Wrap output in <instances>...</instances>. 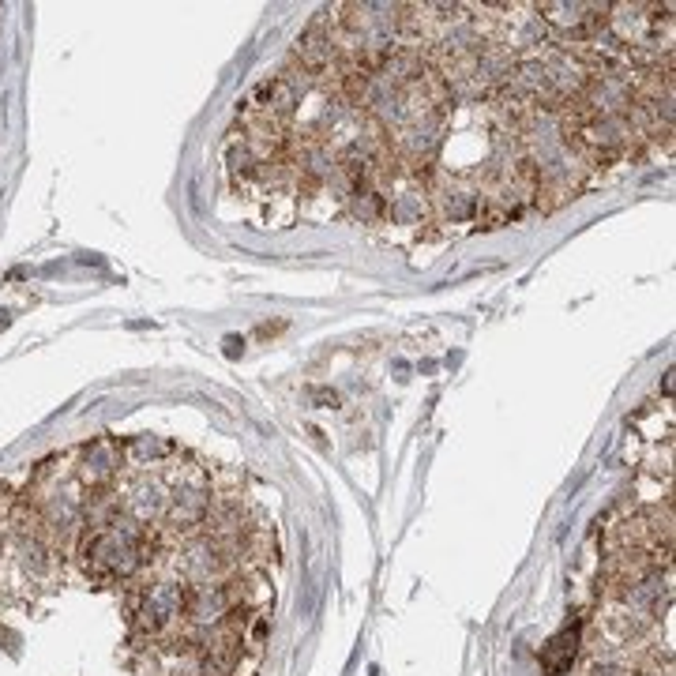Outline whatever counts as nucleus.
I'll return each mask as SVG.
<instances>
[{
  "label": "nucleus",
  "instance_id": "nucleus-5",
  "mask_svg": "<svg viewBox=\"0 0 676 676\" xmlns=\"http://www.w3.org/2000/svg\"><path fill=\"white\" fill-rule=\"evenodd\" d=\"M387 222L406 226V230H425V226H436L429 192H425V188H417V185L395 192V196L387 200Z\"/></svg>",
  "mask_w": 676,
  "mask_h": 676
},
{
  "label": "nucleus",
  "instance_id": "nucleus-8",
  "mask_svg": "<svg viewBox=\"0 0 676 676\" xmlns=\"http://www.w3.org/2000/svg\"><path fill=\"white\" fill-rule=\"evenodd\" d=\"M124 459L132 462V466H154V462H162L169 455V444L162 436H151V432H143V436H132L128 444L121 447Z\"/></svg>",
  "mask_w": 676,
  "mask_h": 676
},
{
  "label": "nucleus",
  "instance_id": "nucleus-4",
  "mask_svg": "<svg viewBox=\"0 0 676 676\" xmlns=\"http://www.w3.org/2000/svg\"><path fill=\"white\" fill-rule=\"evenodd\" d=\"M124 462V451L113 440H94L83 447V459H79V481L87 489H109L117 481V470Z\"/></svg>",
  "mask_w": 676,
  "mask_h": 676
},
{
  "label": "nucleus",
  "instance_id": "nucleus-6",
  "mask_svg": "<svg viewBox=\"0 0 676 676\" xmlns=\"http://www.w3.org/2000/svg\"><path fill=\"white\" fill-rule=\"evenodd\" d=\"M579 646H583V635H579V624L575 628H564L556 639H549V646L541 650V669L549 676H568L575 658H579Z\"/></svg>",
  "mask_w": 676,
  "mask_h": 676
},
{
  "label": "nucleus",
  "instance_id": "nucleus-2",
  "mask_svg": "<svg viewBox=\"0 0 676 676\" xmlns=\"http://www.w3.org/2000/svg\"><path fill=\"white\" fill-rule=\"evenodd\" d=\"M432 200V218L436 226H462V222H477L481 215V185L477 177H436V185L429 188Z\"/></svg>",
  "mask_w": 676,
  "mask_h": 676
},
{
  "label": "nucleus",
  "instance_id": "nucleus-7",
  "mask_svg": "<svg viewBox=\"0 0 676 676\" xmlns=\"http://www.w3.org/2000/svg\"><path fill=\"white\" fill-rule=\"evenodd\" d=\"M346 211H350V218H357L361 226H380V222H387V200L376 192L372 181H350Z\"/></svg>",
  "mask_w": 676,
  "mask_h": 676
},
{
  "label": "nucleus",
  "instance_id": "nucleus-1",
  "mask_svg": "<svg viewBox=\"0 0 676 676\" xmlns=\"http://www.w3.org/2000/svg\"><path fill=\"white\" fill-rule=\"evenodd\" d=\"M188 583L181 579H154L132 594V624L147 639H162L181 616H185Z\"/></svg>",
  "mask_w": 676,
  "mask_h": 676
},
{
  "label": "nucleus",
  "instance_id": "nucleus-3",
  "mask_svg": "<svg viewBox=\"0 0 676 676\" xmlns=\"http://www.w3.org/2000/svg\"><path fill=\"white\" fill-rule=\"evenodd\" d=\"M124 511L143 526H162L169 511V485L162 477H139L124 496Z\"/></svg>",
  "mask_w": 676,
  "mask_h": 676
}]
</instances>
